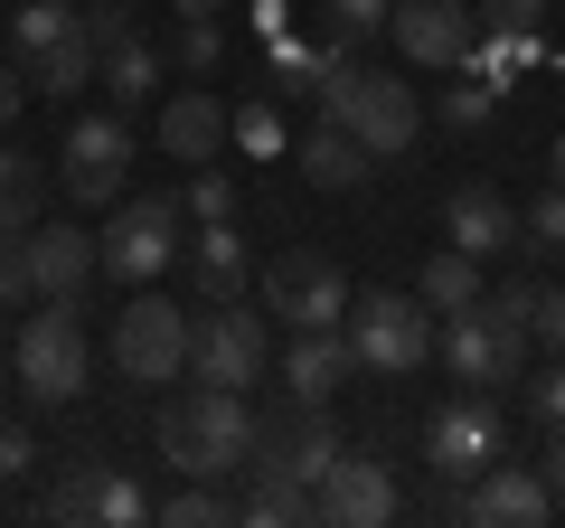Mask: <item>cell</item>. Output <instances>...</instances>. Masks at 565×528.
<instances>
[{
  "instance_id": "cell-9",
  "label": "cell",
  "mask_w": 565,
  "mask_h": 528,
  "mask_svg": "<svg viewBox=\"0 0 565 528\" xmlns=\"http://www.w3.org/2000/svg\"><path fill=\"white\" fill-rule=\"evenodd\" d=\"M122 170H132V123L122 114H85L57 151V189L76 208H114L122 199Z\"/></svg>"
},
{
  "instance_id": "cell-12",
  "label": "cell",
  "mask_w": 565,
  "mask_h": 528,
  "mask_svg": "<svg viewBox=\"0 0 565 528\" xmlns=\"http://www.w3.org/2000/svg\"><path fill=\"white\" fill-rule=\"evenodd\" d=\"M546 509H556V490L537 482V472H519V463H490L481 482L452 500V519H471V528H537Z\"/></svg>"
},
{
  "instance_id": "cell-40",
  "label": "cell",
  "mask_w": 565,
  "mask_h": 528,
  "mask_svg": "<svg viewBox=\"0 0 565 528\" xmlns=\"http://www.w3.org/2000/svg\"><path fill=\"white\" fill-rule=\"evenodd\" d=\"M537 482L565 500V425H546V463H537Z\"/></svg>"
},
{
  "instance_id": "cell-33",
  "label": "cell",
  "mask_w": 565,
  "mask_h": 528,
  "mask_svg": "<svg viewBox=\"0 0 565 528\" xmlns=\"http://www.w3.org/2000/svg\"><path fill=\"white\" fill-rule=\"evenodd\" d=\"M226 57V39H217V20H180V66L189 76H207V66Z\"/></svg>"
},
{
  "instance_id": "cell-18",
  "label": "cell",
  "mask_w": 565,
  "mask_h": 528,
  "mask_svg": "<svg viewBox=\"0 0 565 528\" xmlns=\"http://www.w3.org/2000/svg\"><path fill=\"white\" fill-rule=\"evenodd\" d=\"M292 161H302V180H311V189H359L367 170H377V161H367V142L349 133V123H311Z\"/></svg>"
},
{
  "instance_id": "cell-35",
  "label": "cell",
  "mask_w": 565,
  "mask_h": 528,
  "mask_svg": "<svg viewBox=\"0 0 565 528\" xmlns=\"http://www.w3.org/2000/svg\"><path fill=\"white\" fill-rule=\"evenodd\" d=\"M236 142H245V151H282V123H274V104H264V95L236 114Z\"/></svg>"
},
{
  "instance_id": "cell-14",
  "label": "cell",
  "mask_w": 565,
  "mask_h": 528,
  "mask_svg": "<svg viewBox=\"0 0 565 528\" xmlns=\"http://www.w3.org/2000/svg\"><path fill=\"white\" fill-rule=\"evenodd\" d=\"M226 133H236V114H226L207 85H180V95L161 104V151L170 161H189V170H207L226 151Z\"/></svg>"
},
{
  "instance_id": "cell-3",
  "label": "cell",
  "mask_w": 565,
  "mask_h": 528,
  "mask_svg": "<svg viewBox=\"0 0 565 528\" xmlns=\"http://www.w3.org/2000/svg\"><path fill=\"white\" fill-rule=\"evenodd\" d=\"M340 330L359 349V368H377V378H415L434 359V311H424V293H359Z\"/></svg>"
},
{
  "instance_id": "cell-41",
  "label": "cell",
  "mask_w": 565,
  "mask_h": 528,
  "mask_svg": "<svg viewBox=\"0 0 565 528\" xmlns=\"http://www.w3.org/2000/svg\"><path fill=\"white\" fill-rule=\"evenodd\" d=\"M20 104H29V76H20V66H0V133L20 123Z\"/></svg>"
},
{
  "instance_id": "cell-4",
  "label": "cell",
  "mask_w": 565,
  "mask_h": 528,
  "mask_svg": "<svg viewBox=\"0 0 565 528\" xmlns=\"http://www.w3.org/2000/svg\"><path fill=\"white\" fill-rule=\"evenodd\" d=\"M10 368H20V387L39 397V406H76L85 397V330H76V303H47L20 321V340H10Z\"/></svg>"
},
{
  "instance_id": "cell-30",
  "label": "cell",
  "mask_w": 565,
  "mask_h": 528,
  "mask_svg": "<svg viewBox=\"0 0 565 528\" xmlns=\"http://www.w3.org/2000/svg\"><path fill=\"white\" fill-rule=\"evenodd\" d=\"M95 519H104V528H132V519H151V500H141V482H122V472H104V490H95Z\"/></svg>"
},
{
  "instance_id": "cell-34",
  "label": "cell",
  "mask_w": 565,
  "mask_h": 528,
  "mask_svg": "<svg viewBox=\"0 0 565 528\" xmlns=\"http://www.w3.org/2000/svg\"><path fill=\"white\" fill-rule=\"evenodd\" d=\"M471 20H481V29H537L546 0H471Z\"/></svg>"
},
{
  "instance_id": "cell-20",
  "label": "cell",
  "mask_w": 565,
  "mask_h": 528,
  "mask_svg": "<svg viewBox=\"0 0 565 528\" xmlns=\"http://www.w3.org/2000/svg\"><path fill=\"white\" fill-rule=\"evenodd\" d=\"M255 472H264V482H255V500L236 509L245 528H292V519H321V490H311V482H292V472L274 463V453H255Z\"/></svg>"
},
{
  "instance_id": "cell-1",
  "label": "cell",
  "mask_w": 565,
  "mask_h": 528,
  "mask_svg": "<svg viewBox=\"0 0 565 528\" xmlns=\"http://www.w3.org/2000/svg\"><path fill=\"white\" fill-rule=\"evenodd\" d=\"M255 406H245V387H189V397H170L161 406V453L189 472V482H217V472L255 463Z\"/></svg>"
},
{
  "instance_id": "cell-16",
  "label": "cell",
  "mask_w": 565,
  "mask_h": 528,
  "mask_svg": "<svg viewBox=\"0 0 565 528\" xmlns=\"http://www.w3.org/2000/svg\"><path fill=\"white\" fill-rule=\"evenodd\" d=\"M29 274H39V303H76L95 264V236L85 226H29Z\"/></svg>"
},
{
  "instance_id": "cell-10",
  "label": "cell",
  "mask_w": 565,
  "mask_h": 528,
  "mask_svg": "<svg viewBox=\"0 0 565 528\" xmlns=\"http://www.w3.org/2000/svg\"><path fill=\"white\" fill-rule=\"evenodd\" d=\"M424 463H434V482H481V472L500 463V415H490L481 387L452 397V406L424 425Z\"/></svg>"
},
{
  "instance_id": "cell-38",
  "label": "cell",
  "mask_w": 565,
  "mask_h": 528,
  "mask_svg": "<svg viewBox=\"0 0 565 528\" xmlns=\"http://www.w3.org/2000/svg\"><path fill=\"white\" fill-rule=\"evenodd\" d=\"M29 463H39V444H29V425H0V482H20Z\"/></svg>"
},
{
  "instance_id": "cell-39",
  "label": "cell",
  "mask_w": 565,
  "mask_h": 528,
  "mask_svg": "<svg viewBox=\"0 0 565 528\" xmlns=\"http://www.w3.org/2000/svg\"><path fill=\"white\" fill-rule=\"evenodd\" d=\"M537 340L565 349V293H537Z\"/></svg>"
},
{
  "instance_id": "cell-27",
  "label": "cell",
  "mask_w": 565,
  "mask_h": 528,
  "mask_svg": "<svg viewBox=\"0 0 565 528\" xmlns=\"http://www.w3.org/2000/svg\"><path fill=\"white\" fill-rule=\"evenodd\" d=\"M39 303V274H29V226H0V311Z\"/></svg>"
},
{
  "instance_id": "cell-7",
  "label": "cell",
  "mask_w": 565,
  "mask_h": 528,
  "mask_svg": "<svg viewBox=\"0 0 565 528\" xmlns=\"http://www.w3.org/2000/svg\"><path fill=\"white\" fill-rule=\"evenodd\" d=\"M114 368H122L132 387H170V378L189 368V311L161 303V293H132L122 321H114Z\"/></svg>"
},
{
  "instance_id": "cell-5",
  "label": "cell",
  "mask_w": 565,
  "mask_h": 528,
  "mask_svg": "<svg viewBox=\"0 0 565 528\" xmlns=\"http://www.w3.org/2000/svg\"><path fill=\"white\" fill-rule=\"evenodd\" d=\"M274 368V321L236 303H207V321H189V378L207 387H264Z\"/></svg>"
},
{
  "instance_id": "cell-22",
  "label": "cell",
  "mask_w": 565,
  "mask_h": 528,
  "mask_svg": "<svg viewBox=\"0 0 565 528\" xmlns=\"http://www.w3.org/2000/svg\"><path fill=\"white\" fill-rule=\"evenodd\" d=\"M424 311H471L481 303V255H462V245H444V255H424Z\"/></svg>"
},
{
  "instance_id": "cell-32",
  "label": "cell",
  "mask_w": 565,
  "mask_h": 528,
  "mask_svg": "<svg viewBox=\"0 0 565 528\" xmlns=\"http://www.w3.org/2000/svg\"><path fill=\"white\" fill-rule=\"evenodd\" d=\"M76 20H85V39H95V57H104V47H122V39H132V10H122V0H85Z\"/></svg>"
},
{
  "instance_id": "cell-8",
  "label": "cell",
  "mask_w": 565,
  "mask_h": 528,
  "mask_svg": "<svg viewBox=\"0 0 565 528\" xmlns=\"http://www.w3.org/2000/svg\"><path fill=\"white\" fill-rule=\"evenodd\" d=\"M264 311H282L292 330H340L349 321V274L321 245H292V255L264 264Z\"/></svg>"
},
{
  "instance_id": "cell-31",
  "label": "cell",
  "mask_w": 565,
  "mask_h": 528,
  "mask_svg": "<svg viewBox=\"0 0 565 528\" xmlns=\"http://www.w3.org/2000/svg\"><path fill=\"white\" fill-rule=\"evenodd\" d=\"M519 236H527V245H546V255H565V189H546V199L527 208V218H519Z\"/></svg>"
},
{
  "instance_id": "cell-29",
  "label": "cell",
  "mask_w": 565,
  "mask_h": 528,
  "mask_svg": "<svg viewBox=\"0 0 565 528\" xmlns=\"http://www.w3.org/2000/svg\"><path fill=\"white\" fill-rule=\"evenodd\" d=\"M189 218H199V226H217V218H236V180H226V170H199V180H189Z\"/></svg>"
},
{
  "instance_id": "cell-25",
  "label": "cell",
  "mask_w": 565,
  "mask_h": 528,
  "mask_svg": "<svg viewBox=\"0 0 565 528\" xmlns=\"http://www.w3.org/2000/svg\"><path fill=\"white\" fill-rule=\"evenodd\" d=\"M95 85H104L114 104H141L151 85H161V57H151L141 39H122V47H104V57H95Z\"/></svg>"
},
{
  "instance_id": "cell-21",
  "label": "cell",
  "mask_w": 565,
  "mask_h": 528,
  "mask_svg": "<svg viewBox=\"0 0 565 528\" xmlns=\"http://www.w3.org/2000/svg\"><path fill=\"white\" fill-rule=\"evenodd\" d=\"M39 208H47V161L0 142V226H39Z\"/></svg>"
},
{
  "instance_id": "cell-43",
  "label": "cell",
  "mask_w": 565,
  "mask_h": 528,
  "mask_svg": "<svg viewBox=\"0 0 565 528\" xmlns=\"http://www.w3.org/2000/svg\"><path fill=\"white\" fill-rule=\"evenodd\" d=\"M207 10H217V0H180V20H207Z\"/></svg>"
},
{
  "instance_id": "cell-26",
  "label": "cell",
  "mask_w": 565,
  "mask_h": 528,
  "mask_svg": "<svg viewBox=\"0 0 565 528\" xmlns=\"http://www.w3.org/2000/svg\"><path fill=\"white\" fill-rule=\"evenodd\" d=\"M95 490H104V463H76V472L39 500V519H47V528H85V519H95Z\"/></svg>"
},
{
  "instance_id": "cell-19",
  "label": "cell",
  "mask_w": 565,
  "mask_h": 528,
  "mask_svg": "<svg viewBox=\"0 0 565 528\" xmlns=\"http://www.w3.org/2000/svg\"><path fill=\"white\" fill-rule=\"evenodd\" d=\"M255 453H274V463L282 472H292V482H311V490H321V472L330 463H340V425H330V406H302V415H292V434H274V444H255Z\"/></svg>"
},
{
  "instance_id": "cell-15",
  "label": "cell",
  "mask_w": 565,
  "mask_h": 528,
  "mask_svg": "<svg viewBox=\"0 0 565 528\" xmlns=\"http://www.w3.org/2000/svg\"><path fill=\"white\" fill-rule=\"evenodd\" d=\"M349 378H359V349H349V330H292V359H282L292 406H330Z\"/></svg>"
},
{
  "instance_id": "cell-11",
  "label": "cell",
  "mask_w": 565,
  "mask_h": 528,
  "mask_svg": "<svg viewBox=\"0 0 565 528\" xmlns=\"http://www.w3.org/2000/svg\"><path fill=\"white\" fill-rule=\"evenodd\" d=\"M386 39L415 66H462L471 39H481V20H471V0H396L386 10Z\"/></svg>"
},
{
  "instance_id": "cell-2",
  "label": "cell",
  "mask_w": 565,
  "mask_h": 528,
  "mask_svg": "<svg viewBox=\"0 0 565 528\" xmlns=\"http://www.w3.org/2000/svg\"><path fill=\"white\" fill-rule=\"evenodd\" d=\"M527 340H537V284H509V293H481L471 311H452V330H444V359H452V378L462 387H519V359H527Z\"/></svg>"
},
{
  "instance_id": "cell-42",
  "label": "cell",
  "mask_w": 565,
  "mask_h": 528,
  "mask_svg": "<svg viewBox=\"0 0 565 528\" xmlns=\"http://www.w3.org/2000/svg\"><path fill=\"white\" fill-rule=\"evenodd\" d=\"M546 189H565V133H556V151H546Z\"/></svg>"
},
{
  "instance_id": "cell-28",
  "label": "cell",
  "mask_w": 565,
  "mask_h": 528,
  "mask_svg": "<svg viewBox=\"0 0 565 528\" xmlns=\"http://www.w3.org/2000/svg\"><path fill=\"white\" fill-rule=\"evenodd\" d=\"M161 519H170V528H217V519H236V509L217 500V482H189L180 500H161Z\"/></svg>"
},
{
  "instance_id": "cell-17",
  "label": "cell",
  "mask_w": 565,
  "mask_h": 528,
  "mask_svg": "<svg viewBox=\"0 0 565 528\" xmlns=\"http://www.w3.org/2000/svg\"><path fill=\"white\" fill-rule=\"evenodd\" d=\"M444 236L462 245V255H500V245L519 236V208H509L490 180H462V189H452V208H444Z\"/></svg>"
},
{
  "instance_id": "cell-6",
  "label": "cell",
  "mask_w": 565,
  "mask_h": 528,
  "mask_svg": "<svg viewBox=\"0 0 565 528\" xmlns=\"http://www.w3.org/2000/svg\"><path fill=\"white\" fill-rule=\"evenodd\" d=\"M180 255V199H114V218L95 226V264L114 284H151Z\"/></svg>"
},
{
  "instance_id": "cell-23",
  "label": "cell",
  "mask_w": 565,
  "mask_h": 528,
  "mask_svg": "<svg viewBox=\"0 0 565 528\" xmlns=\"http://www.w3.org/2000/svg\"><path fill=\"white\" fill-rule=\"evenodd\" d=\"M199 293H207V303H236V293H245V236L226 218L199 236Z\"/></svg>"
},
{
  "instance_id": "cell-36",
  "label": "cell",
  "mask_w": 565,
  "mask_h": 528,
  "mask_svg": "<svg viewBox=\"0 0 565 528\" xmlns=\"http://www.w3.org/2000/svg\"><path fill=\"white\" fill-rule=\"evenodd\" d=\"M386 10H396V0H330L340 39H367V29H386Z\"/></svg>"
},
{
  "instance_id": "cell-13",
  "label": "cell",
  "mask_w": 565,
  "mask_h": 528,
  "mask_svg": "<svg viewBox=\"0 0 565 528\" xmlns=\"http://www.w3.org/2000/svg\"><path fill=\"white\" fill-rule=\"evenodd\" d=\"M386 519H396V482H386V463L340 453V463L321 472V528H386Z\"/></svg>"
},
{
  "instance_id": "cell-37",
  "label": "cell",
  "mask_w": 565,
  "mask_h": 528,
  "mask_svg": "<svg viewBox=\"0 0 565 528\" xmlns=\"http://www.w3.org/2000/svg\"><path fill=\"white\" fill-rule=\"evenodd\" d=\"M527 406H537V425H565V349H556V368L527 387Z\"/></svg>"
},
{
  "instance_id": "cell-24",
  "label": "cell",
  "mask_w": 565,
  "mask_h": 528,
  "mask_svg": "<svg viewBox=\"0 0 565 528\" xmlns=\"http://www.w3.org/2000/svg\"><path fill=\"white\" fill-rule=\"evenodd\" d=\"M490 114H500V85H490V76L444 85V104H434V123H444L452 142H481V133H490Z\"/></svg>"
}]
</instances>
